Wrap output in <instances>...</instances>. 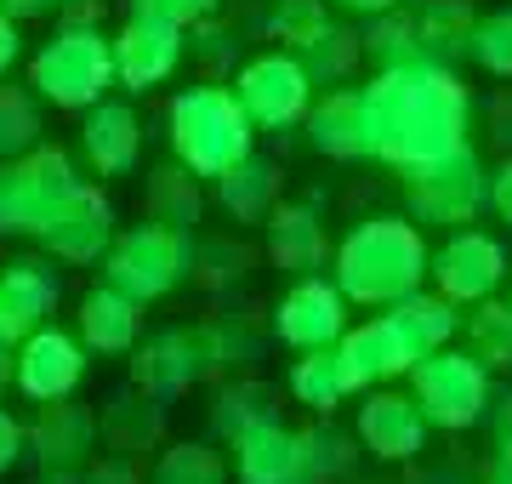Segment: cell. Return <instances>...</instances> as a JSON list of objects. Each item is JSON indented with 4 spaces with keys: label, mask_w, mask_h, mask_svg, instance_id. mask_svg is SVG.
<instances>
[{
    "label": "cell",
    "mask_w": 512,
    "mask_h": 484,
    "mask_svg": "<svg viewBox=\"0 0 512 484\" xmlns=\"http://www.w3.org/2000/svg\"><path fill=\"white\" fill-rule=\"evenodd\" d=\"M308 143L325 160H365V86H342L325 92V103H313Z\"/></svg>",
    "instance_id": "cell-24"
},
{
    "label": "cell",
    "mask_w": 512,
    "mask_h": 484,
    "mask_svg": "<svg viewBox=\"0 0 512 484\" xmlns=\"http://www.w3.org/2000/svg\"><path fill=\"white\" fill-rule=\"evenodd\" d=\"M279 416V393L268 388V382H228V388H217V399H211V428H217V439H245L251 428H262V422H274Z\"/></svg>",
    "instance_id": "cell-29"
},
{
    "label": "cell",
    "mask_w": 512,
    "mask_h": 484,
    "mask_svg": "<svg viewBox=\"0 0 512 484\" xmlns=\"http://www.w3.org/2000/svg\"><path fill=\"white\" fill-rule=\"evenodd\" d=\"M0 12H12L18 23H29V18H52L57 0H0Z\"/></svg>",
    "instance_id": "cell-51"
},
{
    "label": "cell",
    "mask_w": 512,
    "mask_h": 484,
    "mask_svg": "<svg viewBox=\"0 0 512 484\" xmlns=\"http://www.w3.org/2000/svg\"><path fill=\"white\" fill-rule=\"evenodd\" d=\"M325 29H330L325 0H274V12H268V35H274L285 52H302V46L319 40Z\"/></svg>",
    "instance_id": "cell-37"
},
{
    "label": "cell",
    "mask_w": 512,
    "mask_h": 484,
    "mask_svg": "<svg viewBox=\"0 0 512 484\" xmlns=\"http://www.w3.org/2000/svg\"><path fill=\"white\" fill-rule=\"evenodd\" d=\"M143 211L148 223L160 228H177V234H194L205 211V194H200V177L183 166V160H171V166H154L143 183Z\"/></svg>",
    "instance_id": "cell-28"
},
{
    "label": "cell",
    "mask_w": 512,
    "mask_h": 484,
    "mask_svg": "<svg viewBox=\"0 0 512 484\" xmlns=\"http://www.w3.org/2000/svg\"><path fill=\"white\" fill-rule=\"evenodd\" d=\"M86 336L80 331H63V325H40L29 342L18 348V388L46 405V399H69L86 376Z\"/></svg>",
    "instance_id": "cell-15"
},
{
    "label": "cell",
    "mask_w": 512,
    "mask_h": 484,
    "mask_svg": "<svg viewBox=\"0 0 512 484\" xmlns=\"http://www.w3.org/2000/svg\"><path fill=\"white\" fill-rule=\"evenodd\" d=\"M467 120H473V97L439 57L393 63L365 86V154L393 171L461 149Z\"/></svg>",
    "instance_id": "cell-1"
},
{
    "label": "cell",
    "mask_w": 512,
    "mask_h": 484,
    "mask_svg": "<svg viewBox=\"0 0 512 484\" xmlns=\"http://www.w3.org/2000/svg\"><path fill=\"white\" fill-rule=\"evenodd\" d=\"M336 359H342V376H348L353 393L382 388V382H393V376H404L410 365H416L387 314L370 319V325H348V336L336 342Z\"/></svg>",
    "instance_id": "cell-20"
},
{
    "label": "cell",
    "mask_w": 512,
    "mask_h": 484,
    "mask_svg": "<svg viewBox=\"0 0 512 484\" xmlns=\"http://www.w3.org/2000/svg\"><path fill=\"white\" fill-rule=\"evenodd\" d=\"M427 416H421L416 393H387V388H370L365 405H359V439H365L370 456L382 462H410L427 450Z\"/></svg>",
    "instance_id": "cell-16"
},
{
    "label": "cell",
    "mask_w": 512,
    "mask_h": 484,
    "mask_svg": "<svg viewBox=\"0 0 512 484\" xmlns=\"http://www.w3.org/2000/svg\"><path fill=\"white\" fill-rule=\"evenodd\" d=\"M490 205H495V217L512 228V160H501L490 171Z\"/></svg>",
    "instance_id": "cell-47"
},
{
    "label": "cell",
    "mask_w": 512,
    "mask_h": 484,
    "mask_svg": "<svg viewBox=\"0 0 512 484\" xmlns=\"http://www.w3.org/2000/svg\"><path fill=\"white\" fill-rule=\"evenodd\" d=\"M376 484H410V479H376Z\"/></svg>",
    "instance_id": "cell-56"
},
{
    "label": "cell",
    "mask_w": 512,
    "mask_h": 484,
    "mask_svg": "<svg viewBox=\"0 0 512 484\" xmlns=\"http://www.w3.org/2000/svg\"><path fill=\"white\" fill-rule=\"evenodd\" d=\"M74 325H80V336H86V348L92 354H131L137 348V325H143V302L126 297V291H114L109 280L97 285V291H86L80 297V314H74Z\"/></svg>",
    "instance_id": "cell-23"
},
{
    "label": "cell",
    "mask_w": 512,
    "mask_h": 484,
    "mask_svg": "<svg viewBox=\"0 0 512 484\" xmlns=\"http://www.w3.org/2000/svg\"><path fill=\"white\" fill-rule=\"evenodd\" d=\"M302 69L313 75V86H342V80L359 69V57H365V35H353L348 23H330L319 40L302 46Z\"/></svg>",
    "instance_id": "cell-33"
},
{
    "label": "cell",
    "mask_w": 512,
    "mask_h": 484,
    "mask_svg": "<svg viewBox=\"0 0 512 484\" xmlns=\"http://www.w3.org/2000/svg\"><path fill=\"white\" fill-rule=\"evenodd\" d=\"M245 114L256 120V131H285L296 120H308V103H313V75L302 69L296 52H262L251 57L234 80Z\"/></svg>",
    "instance_id": "cell-10"
},
{
    "label": "cell",
    "mask_w": 512,
    "mask_h": 484,
    "mask_svg": "<svg viewBox=\"0 0 512 484\" xmlns=\"http://www.w3.org/2000/svg\"><path fill=\"white\" fill-rule=\"evenodd\" d=\"M387 319H393V331L404 336V348H410V359H427L439 354V348H450V336H456V302L444 297V291H410V297H399L393 308H387Z\"/></svg>",
    "instance_id": "cell-26"
},
{
    "label": "cell",
    "mask_w": 512,
    "mask_h": 484,
    "mask_svg": "<svg viewBox=\"0 0 512 484\" xmlns=\"http://www.w3.org/2000/svg\"><path fill=\"white\" fill-rule=\"evenodd\" d=\"M217 205L234 223H268L279 205V166L262 154H245L234 171L217 177Z\"/></svg>",
    "instance_id": "cell-27"
},
{
    "label": "cell",
    "mask_w": 512,
    "mask_h": 484,
    "mask_svg": "<svg viewBox=\"0 0 512 484\" xmlns=\"http://www.w3.org/2000/svg\"><path fill=\"white\" fill-rule=\"evenodd\" d=\"M165 126H171V154L194 177H211V183H217L222 171H234L245 154H256L251 149L256 120L245 114L239 92H228L217 80H200V86H188V92L171 97Z\"/></svg>",
    "instance_id": "cell-3"
},
{
    "label": "cell",
    "mask_w": 512,
    "mask_h": 484,
    "mask_svg": "<svg viewBox=\"0 0 512 484\" xmlns=\"http://www.w3.org/2000/svg\"><path fill=\"white\" fill-rule=\"evenodd\" d=\"M217 336H222V354H228V365H256L262 342H256V331L245 325V319H217Z\"/></svg>",
    "instance_id": "cell-43"
},
{
    "label": "cell",
    "mask_w": 512,
    "mask_h": 484,
    "mask_svg": "<svg viewBox=\"0 0 512 484\" xmlns=\"http://www.w3.org/2000/svg\"><path fill=\"white\" fill-rule=\"evenodd\" d=\"M234 479L239 484H313V428L262 422L234 439Z\"/></svg>",
    "instance_id": "cell-12"
},
{
    "label": "cell",
    "mask_w": 512,
    "mask_h": 484,
    "mask_svg": "<svg viewBox=\"0 0 512 484\" xmlns=\"http://www.w3.org/2000/svg\"><path fill=\"white\" fill-rule=\"evenodd\" d=\"M330 6H342V12H359V18H376V12H393L399 0H330Z\"/></svg>",
    "instance_id": "cell-53"
},
{
    "label": "cell",
    "mask_w": 512,
    "mask_h": 484,
    "mask_svg": "<svg viewBox=\"0 0 512 484\" xmlns=\"http://www.w3.org/2000/svg\"><path fill=\"white\" fill-rule=\"evenodd\" d=\"M148 484H228V462L211 445H165Z\"/></svg>",
    "instance_id": "cell-35"
},
{
    "label": "cell",
    "mask_w": 512,
    "mask_h": 484,
    "mask_svg": "<svg viewBox=\"0 0 512 484\" xmlns=\"http://www.w3.org/2000/svg\"><path fill=\"white\" fill-rule=\"evenodd\" d=\"M274 336L285 348H336L342 336H348V291L336 280H296L285 297L274 302Z\"/></svg>",
    "instance_id": "cell-11"
},
{
    "label": "cell",
    "mask_w": 512,
    "mask_h": 484,
    "mask_svg": "<svg viewBox=\"0 0 512 484\" xmlns=\"http://www.w3.org/2000/svg\"><path fill=\"white\" fill-rule=\"evenodd\" d=\"M478 69H490V75L512 80V6L507 12H484L473 29V52H467Z\"/></svg>",
    "instance_id": "cell-39"
},
{
    "label": "cell",
    "mask_w": 512,
    "mask_h": 484,
    "mask_svg": "<svg viewBox=\"0 0 512 484\" xmlns=\"http://www.w3.org/2000/svg\"><path fill=\"white\" fill-rule=\"evenodd\" d=\"M228 371V354H222L217 325H188V331H160L148 336L143 348H131V382L160 399H177V393L200 388L211 376Z\"/></svg>",
    "instance_id": "cell-9"
},
{
    "label": "cell",
    "mask_w": 512,
    "mask_h": 484,
    "mask_svg": "<svg viewBox=\"0 0 512 484\" xmlns=\"http://www.w3.org/2000/svg\"><path fill=\"white\" fill-rule=\"evenodd\" d=\"M427 274H433V251L410 217H365L336 245V285L348 291V302L365 308H393L399 297L421 291Z\"/></svg>",
    "instance_id": "cell-2"
},
{
    "label": "cell",
    "mask_w": 512,
    "mask_h": 484,
    "mask_svg": "<svg viewBox=\"0 0 512 484\" xmlns=\"http://www.w3.org/2000/svg\"><path fill=\"white\" fill-rule=\"evenodd\" d=\"M461 348H473L490 371H512V302H473V314L461 325Z\"/></svg>",
    "instance_id": "cell-32"
},
{
    "label": "cell",
    "mask_w": 512,
    "mask_h": 484,
    "mask_svg": "<svg viewBox=\"0 0 512 484\" xmlns=\"http://www.w3.org/2000/svg\"><path fill=\"white\" fill-rule=\"evenodd\" d=\"M217 6H222V0H126V12H148V18L183 23V29L205 23L211 12H217Z\"/></svg>",
    "instance_id": "cell-42"
},
{
    "label": "cell",
    "mask_w": 512,
    "mask_h": 484,
    "mask_svg": "<svg viewBox=\"0 0 512 484\" xmlns=\"http://www.w3.org/2000/svg\"><path fill=\"white\" fill-rule=\"evenodd\" d=\"M143 149V126L126 103H92L80 120V154L97 177H126Z\"/></svg>",
    "instance_id": "cell-22"
},
{
    "label": "cell",
    "mask_w": 512,
    "mask_h": 484,
    "mask_svg": "<svg viewBox=\"0 0 512 484\" xmlns=\"http://www.w3.org/2000/svg\"><path fill=\"white\" fill-rule=\"evenodd\" d=\"M23 450H29V428L0 405V473H12V467L23 462Z\"/></svg>",
    "instance_id": "cell-44"
},
{
    "label": "cell",
    "mask_w": 512,
    "mask_h": 484,
    "mask_svg": "<svg viewBox=\"0 0 512 484\" xmlns=\"http://www.w3.org/2000/svg\"><path fill=\"white\" fill-rule=\"evenodd\" d=\"M478 479H484V484H512V445H495Z\"/></svg>",
    "instance_id": "cell-49"
},
{
    "label": "cell",
    "mask_w": 512,
    "mask_h": 484,
    "mask_svg": "<svg viewBox=\"0 0 512 484\" xmlns=\"http://www.w3.org/2000/svg\"><path fill=\"white\" fill-rule=\"evenodd\" d=\"M268 257H274L279 274H291V280H308V274H319L325 268V223H319V211L302 200H279L274 217H268Z\"/></svg>",
    "instance_id": "cell-21"
},
{
    "label": "cell",
    "mask_w": 512,
    "mask_h": 484,
    "mask_svg": "<svg viewBox=\"0 0 512 484\" xmlns=\"http://www.w3.org/2000/svg\"><path fill=\"white\" fill-rule=\"evenodd\" d=\"M501 280H507V251H501V240L478 234V228H456V234L433 251V285H439L456 308L461 302L473 308V302L495 297Z\"/></svg>",
    "instance_id": "cell-13"
},
{
    "label": "cell",
    "mask_w": 512,
    "mask_h": 484,
    "mask_svg": "<svg viewBox=\"0 0 512 484\" xmlns=\"http://www.w3.org/2000/svg\"><path fill=\"white\" fill-rule=\"evenodd\" d=\"M183 23L148 18V12H131L126 29L114 35V69H120V86L126 92H154L160 80L177 75L183 63Z\"/></svg>",
    "instance_id": "cell-14"
},
{
    "label": "cell",
    "mask_w": 512,
    "mask_h": 484,
    "mask_svg": "<svg viewBox=\"0 0 512 484\" xmlns=\"http://www.w3.org/2000/svg\"><path fill=\"white\" fill-rule=\"evenodd\" d=\"M35 484H86V467H40Z\"/></svg>",
    "instance_id": "cell-54"
},
{
    "label": "cell",
    "mask_w": 512,
    "mask_h": 484,
    "mask_svg": "<svg viewBox=\"0 0 512 484\" xmlns=\"http://www.w3.org/2000/svg\"><path fill=\"white\" fill-rule=\"evenodd\" d=\"M490 433H495V445H512V393H501L490 405Z\"/></svg>",
    "instance_id": "cell-50"
},
{
    "label": "cell",
    "mask_w": 512,
    "mask_h": 484,
    "mask_svg": "<svg viewBox=\"0 0 512 484\" xmlns=\"http://www.w3.org/2000/svg\"><path fill=\"white\" fill-rule=\"evenodd\" d=\"M410 393H416L421 416L444 433H461L490 416V365L473 348H439L410 365Z\"/></svg>",
    "instance_id": "cell-7"
},
{
    "label": "cell",
    "mask_w": 512,
    "mask_h": 484,
    "mask_svg": "<svg viewBox=\"0 0 512 484\" xmlns=\"http://www.w3.org/2000/svg\"><path fill=\"white\" fill-rule=\"evenodd\" d=\"M165 439V399L131 382L126 393H114L103 405V445L120 450V456H137V450H154Z\"/></svg>",
    "instance_id": "cell-25"
},
{
    "label": "cell",
    "mask_w": 512,
    "mask_h": 484,
    "mask_svg": "<svg viewBox=\"0 0 512 484\" xmlns=\"http://www.w3.org/2000/svg\"><path fill=\"white\" fill-rule=\"evenodd\" d=\"M365 52L376 57L382 69H393V63H421V57H433L427 46H421L416 12H404V6H393V12H376V18H370Z\"/></svg>",
    "instance_id": "cell-34"
},
{
    "label": "cell",
    "mask_w": 512,
    "mask_h": 484,
    "mask_svg": "<svg viewBox=\"0 0 512 484\" xmlns=\"http://www.w3.org/2000/svg\"><path fill=\"white\" fill-rule=\"evenodd\" d=\"M114 240H120V234H114V205L103 200L97 188H86V183H80V194L57 211V223L40 234V245H46L57 262H74V268L103 262Z\"/></svg>",
    "instance_id": "cell-18"
},
{
    "label": "cell",
    "mask_w": 512,
    "mask_h": 484,
    "mask_svg": "<svg viewBox=\"0 0 512 484\" xmlns=\"http://www.w3.org/2000/svg\"><path fill=\"white\" fill-rule=\"evenodd\" d=\"M251 245H234V240H205L194 245V274L188 280L205 285V291H228L234 280H245L251 274Z\"/></svg>",
    "instance_id": "cell-38"
},
{
    "label": "cell",
    "mask_w": 512,
    "mask_h": 484,
    "mask_svg": "<svg viewBox=\"0 0 512 484\" xmlns=\"http://www.w3.org/2000/svg\"><path fill=\"white\" fill-rule=\"evenodd\" d=\"M234 46H239L234 29H222V23H211V18L188 29V52L200 57V69H205L211 80H217L222 69H228V63H234Z\"/></svg>",
    "instance_id": "cell-41"
},
{
    "label": "cell",
    "mask_w": 512,
    "mask_h": 484,
    "mask_svg": "<svg viewBox=\"0 0 512 484\" xmlns=\"http://www.w3.org/2000/svg\"><path fill=\"white\" fill-rule=\"evenodd\" d=\"M490 120H495V143H501V149H507V143H512V97H495Z\"/></svg>",
    "instance_id": "cell-52"
},
{
    "label": "cell",
    "mask_w": 512,
    "mask_h": 484,
    "mask_svg": "<svg viewBox=\"0 0 512 484\" xmlns=\"http://www.w3.org/2000/svg\"><path fill=\"white\" fill-rule=\"evenodd\" d=\"M416 29H421V46L444 63V57L473 52L478 12H473V0H421L416 6Z\"/></svg>",
    "instance_id": "cell-30"
},
{
    "label": "cell",
    "mask_w": 512,
    "mask_h": 484,
    "mask_svg": "<svg viewBox=\"0 0 512 484\" xmlns=\"http://www.w3.org/2000/svg\"><path fill=\"white\" fill-rule=\"evenodd\" d=\"M57 29H97L103 23V0H57Z\"/></svg>",
    "instance_id": "cell-45"
},
{
    "label": "cell",
    "mask_w": 512,
    "mask_h": 484,
    "mask_svg": "<svg viewBox=\"0 0 512 484\" xmlns=\"http://www.w3.org/2000/svg\"><path fill=\"white\" fill-rule=\"evenodd\" d=\"M291 393L302 399L308 410H319V416H330V410L348 399V376H342V359H336V348H302L291 365Z\"/></svg>",
    "instance_id": "cell-31"
},
{
    "label": "cell",
    "mask_w": 512,
    "mask_h": 484,
    "mask_svg": "<svg viewBox=\"0 0 512 484\" xmlns=\"http://www.w3.org/2000/svg\"><path fill=\"white\" fill-rule=\"evenodd\" d=\"M353 467H359V450H353L348 433L313 428V484H342L353 479Z\"/></svg>",
    "instance_id": "cell-40"
},
{
    "label": "cell",
    "mask_w": 512,
    "mask_h": 484,
    "mask_svg": "<svg viewBox=\"0 0 512 484\" xmlns=\"http://www.w3.org/2000/svg\"><path fill=\"white\" fill-rule=\"evenodd\" d=\"M188 274H194V245H188V234L160 228V223L126 228V234L109 245V257H103V280H109L114 291L137 297V302L171 297Z\"/></svg>",
    "instance_id": "cell-8"
},
{
    "label": "cell",
    "mask_w": 512,
    "mask_h": 484,
    "mask_svg": "<svg viewBox=\"0 0 512 484\" xmlns=\"http://www.w3.org/2000/svg\"><path fill=\"white\" fill-rule=\"evenodd\" d=\"M29 86L35 97H46L52 109H92L103 103L109 86H120L114 69V40L103 29H57L29 63Z\"/></svg>",
    "instance_id": "cell-4"
},
{
    "label": "cell",
    "mask_w": 512,
    "mask_h": 484,
    "mask_svg": "<svg viewBox=\"0 0 512 484\" xmlns=\"http://www.w3.org/2000/svg\"><path fill=\"white\" fill-rule=\"evenodd\" d=\"M80 194V171H74L69 149L40 143V149L0 160V234H46L57 223V211Z\"/></svg>",
    "instance_id": "cell-5"
},
{
    "label": "cell",
    "mask_w": 512,
    "mask_h": 484,
    "mask_svg": "<svg viewBox=\"0 0 512 484\" xmlns=\"http://www.w3.org/2000/svg\"><path fill=\"white\" fill-rule=\"evenodd\" d=\"M57 308V274L35 257H18L0 268V342L23 348Z\"/></svg>",
    "instance_id": "cell-17"
},
{
    "label": "cell",
    "mask_w": 512,
    "mask_h": 484,
    "mask_svg": "<svg viewBox=\"0 0 512 484\" xmlns=\"http://www.w3.org/2000/svg\"><path fill=\"white\" fill-rule=\"evenodd\" d=\"M12 382H18V348H6V342H0V399H6Z\"/></svg>",
    "instance_id": "cell-55"
},
{
    "label": "cell",
    "mask_w": 512,
    "mask_h": 484,
    "mask_svg": "<svg viewBox=\"0 0 512 484\" xmlns=\"http://www.w3.org/2000/svg\"><path fill=\"white\" fill-rule=\"evenodd\" d=\"M40 149V109L23 86H0V160Z\"/></svg>",
    "instance_id": "cell-36"
},
{
    "label": "cell",
    "mask_w": 512,
    "mask_h": 484,
    "mask_svg": "<svg viewBox=\"0 0 512 484\" xmlns=\"http://www.w3.org/2000/svg\"><path fill=\"white\" fill-rule=\"evenodd\" d=\"M18 52H23V40H18V18L12 12H0V75L18 63Z\"/></svg>",
    "instance_id": "cell-48"
},
{
    "label": "cell",
    "mask_w": 512,
    "mask_h": 484,
    "mask_svg": "<svg viewBox=\"0 0 512 484\" xmlns=\"http://www.w3.org/2000/svg\"><path fill=\"white\" fill-rule=\"evenodd\" d=\"M399 188H404V205L410 217L427 228H461L478 217V205L490 200V171L478 160L473 143L439 154V160H421V166H404L399 171Z\"/></svg>",
    "instance_id": "cell-6"
},
{
    "label": "cell",
    "mask_w": 512,
    "mask_h": 484,
    "mask_svg": "<svg viewBox=\"0 0 512 484\" xmlns=\"http://www.w3.org/2000/svg\"><path fill=\"white\" fill-rule=\"evenodd\" d=\"M86 484H143V479L126 456H103V462H86Z\"/></svg>",
    "instance_id": "cell-46"
},
{
    "label": "cell",
    "mask_w": 512,
    "mask_h": 484,
    "mask_svg": "<svg viewBox=\"0 0 512 484\" xmlns=\"http://www.w3.org/2000/svg\"><path fill=\"white\" fill-rule=\"evenodd\" d=\"M97 439H103V416L69 399H46L40 416L29 422V456L40 467H86Z\"/></svg>",
    "instance_id": "cell-19"
}]
</instances>
